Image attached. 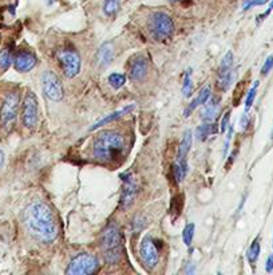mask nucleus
Wrapping results in <instances>:
<instances>
[{"mask_svg": "<svg viewBox=\"0 0 273 275\" xmlns=\"http://www.w3.org/2000/svg\"><path fill=\"white\" fill-rule=\"evenodd\" d=\"M36 65V58L30 52H21L15 58V69L18 72H30Z\"/></svg>", "mask_w": 273, "mask_h": 275, "instance_id": "14", "label": "nucleus"}, {"mask_svg": "<svg viewBox=\"0 0 273 275\" xmlns=\"http://www.w3.org/2000/svg\"><path fill=\"white\" fill-rule=\"evenodd\" d=\"M42 81H43V92L46 96L51 101H61L63 98V86L55 73L45 72Z\"/></svg>", "mask_w": 273, "mask_h": 275, "instance_id": "9", "label": "nucleus"}, {"mask_svg": "<svg viewBox=\"0 0 273 275\" xmlns=\"http://www.w3.org/2000/svg\"><path fill=\"white\" fill-rule=\"evenodd\" d=\"M147 73V61L145 56H134L129 65V76L132 81H141Z\"/></svg>", "mask_w": 273, "mask_h": 275, "instance_id": "13", "label": "nucleus"}, {"mask_svg": "<svg viewBox=\"0 0 273 275\" xmlns=\"http://www.w3.org/2000/svg\"><path fill=\"white\" fill-rule=\"evenodd\" d=\"M109 82H110V85H112L114 89H119L125 85V82H126V78L125 75H122L119 73H114L112 75L109 76Z\"/></svg>", "mask_w": 273, "mask_h": 275, "instance_id": "24", "label": "nucleus"}, {"mask_svg": "<svg viewBox=\"0 0 273 275\" xmlns=\"http://www.w3.org/2000/svg\"><path fill=\"white\" fill-rule=\"evenodd\" d=\"M23 220L25 228L35 239L41 242H52L56 238L58 228L55 219L47 204L41 201L30 204L25 208Z\"/></svg>", "mask_w": 273, "mask_h": 275, "instance_id": "1", "label": "nucleus"}, {"mask_svg": "<svg viewBox=\"0 0 273 275\" xmlns=\"http://www.w3.org/2000/svg\"><path fill=\"white\" fill-rule=\"evenodd\" d=\"M150 30L153 36L157 41H166L172 36L174 31V25L170 16L165 12H157L154 14L150 22Z\"/></svg>", "mask_w": 273, "mask_h": 275, "instance_id": "5", "label": "nucleus"}, {"mask_svg": "<svg viewBox=\"0 0 273 275\" xmlns=\"http://www.w3.org/2000/svg\"><path fill=\"white\" fill-rule=\"evenodd\" d=\"M22 120L24 126L35 127L38 124V100L32 92H27L22 107Z\"/></svg>", "mask_w": 273, "mask_h": 275, "instance_id": "8", "label": "nucleus"}, {"mask_svg": "<svg viewBox=\"0 0 273 275\" xmlns=\"http://www.w3.org/2000/svg\"><path fill=\"white\" fill-rule=\"evenodd\" d=\"M257 86H258V82L254 83V86L249 90L248 93V97H247V101H245V107H247V110H248L249 107L252 106L253 101H254V97H256V92H257Z\"/></svg>", "mask_w": 273, "mask_h": 275, "instance_id": "28", "label": "nucleus"}, {"mask_svg": "<svg viewBox=\"0 0 273 275\" xmlns=\"http://www.w3.org/2000/svg\"><path fill=\"white\" fill-rule=\"evenodd\" d=\"M126 149L125 138L115 130H103L92 141L91 153L92 157L101 163H115L121 158Z\"/></svg>", "mask_w": 273, "mask_h": 275, "instance_id": "2", "label": "nucleus"}, {"mask_svg": "<svg viewBox=\"0 0 273 275\" xmlns=\"http://www.w3.org/2000/svg\"><path fill=\"white\" fill-rule=\"evenodd\" d=\"M193 235H194V225H187L186 227H185V229H183V232H182V238H183L185 245H192Z\"/></svg>", "mask_w": 273, "mask_h": 275, "instance_id": "27", "label": "nucleus"}, {"mask_svg": "<svg viewBox=\"0 0 273 275\" xmlns=\"http://www.w3.org/2000/svg\"><path fill=\"white\" fill-rule=\"evenodd\" d=\"M272 10H273V1H272V3H271V7H269V10L267 11V12H265V14H264V16H265V15H268L269 12H271V11H272Z\"/></svg>", "mask_w": 273, "mask_h": 275, "instance_id": "35", "label": "nucleus"}, {"mask_svg": "<svg viewBox=\"0 0 273 275\" xmlns=\"http://www.w3.org/2000/svg\"><path fill=\"white\" fill-rule=\"evenodd\" d=\"M232 62H233V54L232 52H228L227 55L223 58L221 62V67L218 70V76H217V86L220 90L227 92L228 87L230 86L232 83Z\"/></svg>", "mask_w": 273, "mask_h": 275, "instance_id": "10", "label": "nucleus"}, {"mask_svg": "<svg viewBox=\"0 0 273 275\" xmlns=\"http://www.w3.org/2000/svg\"><path fill=\"white\" fill-rule=\"evenodd\" d=\"M12 61L14 58H12V50L10 47H5L0 51V72H5L11 66Z\"/></svg>", "mask_w": 273, "mask_h": 275, "instance_id": "19", "label": "nucleus"}, {"mask_svg": "<svg viewBox=\"0 0 273 275\" xmlns=\"http://www.w3.org/2000/svg\"><path fill=\"white\" fill-rule=\"evenodd\" d=\"M273 270V255L269 256L268 262H267V271H272Z\"/></svg>", "mask_w": 273, "mask_h": 275, "instance_id": "32", "label": "nucleus"}, {"mask_svg": "<svg viewBox=\"0 0 273 275\" xmlns=\"http://www.w3.org/2000/svg\"><path fill=\"white\" fill-rule=\"evenodd\" d=\"M182 92H183V96H185V97H189L190 93H192V72H190V70H187L186 74H185Z\"/></svg>", "mask_w": 273, "mask_h": 275, "instance_id": "26", "label": "nucleus"}, {"mask_svg": "<svg viewBox=\"0 0 273 275\" xmlns=\"http://www.w3.org/2000/svg\"><path fill=\"white\" fill-rule=\"evenodd\" d=\"M114 56V49L112 43H106L101 47V50L98 52V62L101 63V66H107L112 62Z\"/></svg>", "mask_w": 273, "mask_h": 275, "instance_id": "18", "label": "nucleus"}, {"mask_svg": "<svg viewBox=\"0 0 273 275\" xmlns=\"http://www.w3.org/2000/svg\"><path fill=\"white\" fill-rule=\"evenodd\" d=\"M272 67H273V56H268L267 61H265V63H264L263 69H261V73H263L264 75H267V74L272 70Z\"/></svg>", "mask_w": 273, "mask_h": 275, "instance_id": "29", "label": "nucleus"}, {"mask_svg": "<svg viewBox=\"0 0 273 275\" xmlns=\"http://www.w3.org/2000/svg\"><path fill=\"white\" fill-rule=\"evenodd\" d=\"M213 132H214V125H213V123L204 124V125H201V126L197 129V137L200 138V140H205V138H206L207 136H210Z\"/></svg>", "mask_w": 273, "mask_h": 275, "instance_id": "23", "label": "nucleus"}, {"mask_svg": "<svg viewBox=\"0 0 273 275\" xmlns=\"http://www.w3.org/2000/svg\"><path fill=\"white\" fill-rule=\"evenodd\" d=\"M192 140L193 134L190 130H186V132L183 133L181 144H180V148H178V163H186V156L187 153H189V150H190V147H192Z\"/></svg>", "mask_w": 273, "mask_h": 275, "instance_id": "15", "label": "nucleus"}, {"mask_svg": "<svg viewBox=\"0 0 273 275\" xmlns=\"http://www.w3.org/2000/svg\"><path fill=\"white\" fill-rule=\"evenodd\" d=\"M58 61L67 78L75 76L81 70V56L74 50H59L56 52Z\"/></svg>", "mask_w": 273, "mask_h": 275, "instance_id": "7", "label": "nucleus"}, {"mask_svg": "<svg viewBox=\"0 0 273 275\" xmlns=\"http://www.w3.org/2000/svg\"><path fill=\"white\" fill-rule=\"evenodd\" d=\"M247 124H248V118H247V114H244V117L241 118V126L245 127L247 126Z\"/></svg>", "mask_w": 273, "mask_h": 275, "instance_id": "33", "label": "nucleus"}, {"mask_svg": "<svg viewBox=\"0 0 273 275\" xmlns=\"http://www.w3.org/2000/svg\"><path fill=\"white\" fill-rule=\"evenodd\" d=\"M170 1H177V0H170Z\"/></svg>", "mask_w": 273, "mask_h": 275, "instance_id": "36", "label": "nucleus"}, {"mask_svg": "<svg viewBox=\"0 0 273 275\" xmlns=\"http://www.w3.org/2000/svg\"><path fill=\"white\" fill-rule=\"evenodd\" d=\"M229 118H230V113L227 112L224 114L223 121H221V125H220V129H221V132L223 133H225V130H227L228 124H229Z\"/></svg>", "mask_w": 273, "mask_h": 275, "instance_id": "30", "label": "nucleus"}, {"mask_svg": "<svg viewBox=\"0 0 273 275\" xmlns=\"http://www.w3.org/2000/svg\"><path fill=\"white\" fill-rule=\"evenodd\" d=\"M101 249L107 263L115 265L122 256L121 232L116 225H110L105 228L101 238Z\"/></svg>", "mask_w": 273, "mask_h": 275, "instance_id": "3", "label": "nucleus"}, {"mask_svg": "<svg viewBox=\"0 0 273 275\" xmlns=\"http://www.w3.org/2000/svg\"><path fill=\"white\" fill-rule=\"evenodd\" d=\"M136 192H138V187H136V178L133 177L132 175H127V178H125V185H123L121 195V205L123 208H129L134 203Z\"/></svg>", "mask_w": 273, "mask_h": 275, "instance_id": "12", "label": "nucleus"}, {"mask_svg": "<svg viewBox=\"0 0 273 275\" xmlns=\"http://www.w3.org/2000/svg\"><path fill=\"white\" fill-rule=\"evenodd\" d=\"M119 5H121V0H105L103 11H105L106 15L112 16L119 10Z\"/></svg>", "mask_w": 273, "mask_h": 275, "instance_id": "22", "label": "nucleus"}, {"mask_svg": "<svg viewBox=\"0 0 273 275\" xmlns=\"http://www.w3.org/2000/svg\"><path fill=\"white\" fill-rule=\"evenodd\" d=\"M130 110H133V106H129L126 107V109H122V110H119V112L112 113L110 116H107V117H105L103 120H101V121H98L94 126H91V130H94V129H96V127H101L103 126V125H106V124L112 123V121H114V120H116V118H119L121 116H123V113L130 112Z\"/></svg>", "mask_w": 273, "mask_h": 275, "instance_id": "20", "label": "nucleus"}, {"mask_svg": "<svg viewBox=\"0 0 273 275\" xmlns=\"http://www.w3.org/2000/svg\"><path fill=\"white\" fill-rule=\"evenodd\" d=\"M3 163H4V154H3V152L0 150V167L3 165Z\"/></svg>", "mask_w": 273, "mask_h": 275, "instance_id": "34", "label": "nucleus"}, {"mask_svg": "<svg viewBox=\"0 0 273 275\" xmlns=\"http://www.w3.org/2000/svg\"><path fill=\"white\" fill-rule=\"evenodd\" d=\"M139 252H141V259L143 262V265L149 269H153L158 263V258H159L158 250L150 238H146L142 242Z\"/></svg>", "mask_w": 273, "mask_h": 275, "instance_id": "11", "label": "nucleus"}, {"mask_svg": "<svg viewBox=\"0 0 273 275\" xmlns=\"http://www.w3.org/2000/svg\"><path fill=\"white\" fill-rule=\"evenodd\" d=\"M218 106H220V100L218 98H212L206 106L204 107L201 118L205 123H213V120H214L218 112Z\"/></svg>", "mask_w": 273, "mask_h": 275, "instance_id": "16", "label": "nucleus"}, {"mask_svg": "<svg viewBox=\"0 0 273 275\" xmlns=\"http://www.w3.org/2000/svg\"><path fill=\"white\" fill-rule=\"evenodd\" d=\"M98 269V260L90 254H79L71 260L67 274L68 275H87L95 273Z\"/></svg>", "mask_w": 273, "mask_h": 275, "instance_id": "6", "label": "nucleus"}, {"mask_svg": "<svg viewBox=\"0 0 273 275\" xmlns=\"http://www.w3.org/2000/svg\"><path fill=\"white\" fill-rule=\"evenodd\" d=\"M21 96L18 92H10L5 96L4 101L0 107V123L4 127L10 129L16 121L18 109H19Z\"/></svg>", "mask_w": 273, "mask_h": 275, "instance_id": "4", "label": "nucleus"}, {"mask_svg": "<svg viewBox=\"0 0 273 275\" xmlns=\"http://www.w3.org/2000/svg\"><path fill=\"white\" fill-rule=\"evenodd\" d=\"M267 1H269V0H252L250 3H249L245 8H249V7H253V5H263L265 4Z\"/></svg>", "mask_w": 273, "mask_h": 275, "instance_id": "31", "label": "nucleus"}, {"mask_svg": "<svg viewBox=\"0 0 273 275\" xmlns=\"http://www.w3.org/2000/svg\"><path fill=\"white\" fill-rule=\"evenodd\" d=\"M209 98H210V89H209V87H205L204 90H201V93L198 94L197 97L193 100L192 103L187 106V109L185 110V116L187 117V116H189L196 107L200 106V105H204V103H206V101L209 100Z\"/></svg>", "mask_w": 273, "mask_h": 275, "instance_id": "17", "label": "nucleus"}, {"mask_svg": "<svg viewBox=\"0 0 273 275\" xmlns=\"http://www.w3.org/2000/svg\"><path fill=\"white\" fill-rule=\"evenodd\" d=\"M258 254H260V243H258V240L256 239L254 242L252 243V246L249 247L248 250V259L250 263H254L258 258Z\"/></svg>", "mask_w": 273, "mask_h": 275, "instance_id": "25", "label": "nucleus"}, {"mask_svg": "<svg viewBox=\"0 0 273 275\" xmlns=\"http://www.w3.org/2000/svg\"><path fill=\"white\" fill-rule=\"evenodd\" d=\"M173 174H174V178L177 180L178 183H181L187 174V163H178V161H176L174 167H173Z\"/></svg>", "mask_w": 273, "mask_h": 275, "instance_id": "21", "label": "nucleus"}]
</instances>
